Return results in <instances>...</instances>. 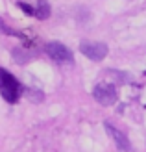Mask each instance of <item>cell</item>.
Here are the masks:
<instances>
[{
  "label": "cell",
  "instance_id": "cell-1",
  "mask_svg": "<svg viewBox=\"0 0 146 152\" xmlns=\"http://www.w3.org/2000/svg\"><path fill=\"white\" fill-rule=\"evenodd\" d=\"M20 93H22L20 82L11 72L0 67V95H2V98L9 104H15L20 98Z\"/></svg>",
  "mask_w": 146,
  "mask_h": 152
},
{
  "label": "cell",
  "instance_id": "cell-2",
  "mask_svg": "<svg viewBox=\"0 0 146 152\" xmlns=\"http://www.w3.org/2000/svg\"><path fill=\"white\" fill-rule=\"evenodd\" d=\"M93 96H94V100L100 102L102 106H111V104L117 102L118 93H117V87H115L113 83H98L93 91Z\"/></svg>",
  "mask_w": 146,
  "mask_h": 152
},
{
  "label": "cell",
  "instance_id": "cell-3",
  "mask_svg": "<svg viewBox=\"0 0 146 152\" xmlns=\"http://www.w3.org/2000/svg\"><path fill=\"white\" fill-rule=\"evenodd\" d=\"M80 52L83 56H87L89 59H93V61H102L107 56V45L98 43V41H81Z\"/></svg>",
  "mask_w": 146,
  "mask_h": 152
},
{
  "label": "cell",
  "instance_id": "cell-4",
  "mask_svg": "<svg viewBox=\"0 0 146 152\" xmlns=\"http://www.w3.org/2000/svg\"><path fill=\"white\" fill-rule=\"evenodd\" d=\"M44 50H46V54L57 63H72V59H74L72 52L68 50L63 43H57V41L48 43L46 47H44Z\"/></svg>",
  "mask_w": 146,
  "mask_h": 152
},
{
  "label": "cell",
  "instance_id": "cell-5",
  "mask_svg": "<svg viewBox=\"0 0 146 152\" xmlns=\"http://www.w3.org/2000/svg\"><path fill=\"white\" fill-rule=\"evenodd\" d=\"M105 130H107V134L111 135V139L115 141L117 148L124 150V152H129V150H131V145H129V139L126 137V134H122L120 130H117V128H115L113 124H109V123H105Z\"/></svg>",
  "mask_w": 146,
  "mask_h": 152
},
{
  "label": "cell",
  "instance_id": "cell-6",
  "mask_svg": "<svg viewBox=\"0 0 146 152\" xmlns=\"http://www.w3.org/2000/svg\"><path fill=\"white\" fill-rule=\"evenodd\" d=\"M35 17H37V19H41V20H44V19H48V17H50V4L46 2V0H39V2H37Z\"/></svg>",
  "mask_w": 146,
  "mask_h": 152
},
{
  "label": "cell",
  "instance_id": "cell-7",
  "mask_svg": "<svg viewBox=\"0 0 146 152\" xmlns=\"http://www.w3.org/2000/svg\"><path fill=\"white\" fill-rule=\"evenodd\" d=\"M17 6H19V7H20V10L24 11L26 15H32V17H33V15H35V10H33L32 6H28V4H24V2H19Z\"/></svg>",
  "mask_w": 146,
  "mask_h": 152
}]
</instances>
